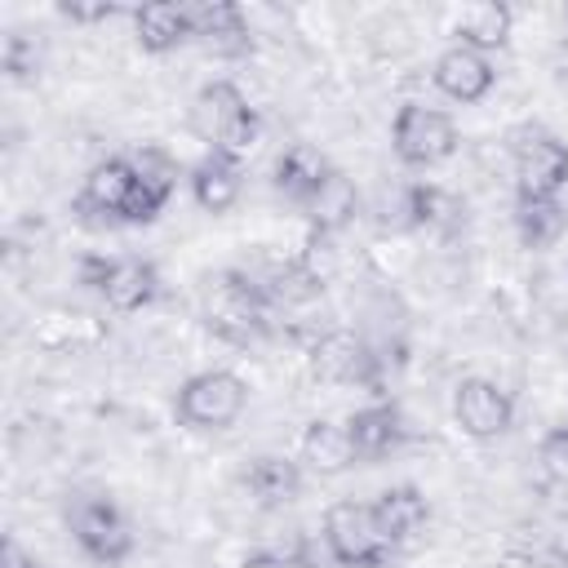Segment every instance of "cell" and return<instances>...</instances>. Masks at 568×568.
I'll use <instances>...</instances> for the list:
<instances>
[{
  "label": "cell",
  "instance_id": "15",
  "mask_svg": "<svg viewBox=\"0 0 568 568\" xmlns=\"http://www.w3.org/2000/svg\"><path fill=\"white\" fill-rule=\"evenodd\" d=\"M240 488L248 493V501H253L257 510H284V506H293V501L302 497L306 475H302V466H297L293 457H284V453H257V457L244 462Z\"/></svg>",
  "mask_w": 568,
  "mask_h": 568
},
{
  "label": "cell",
  "instance_id": "6",
  "mask_svg": "<svg viewBox=\"0 0 568 568\" xmlns=\"http://www.w3.org/2000/svg\"><path fill=\"white\" fill-rule=\"evenodd\" d=\"M80 284L93 288L111 311H146L160 297V266L151 257H106V253H84L75 262Z\"/></svg>",
  "mask_w": 568,
  "mask_h": 568
},
{
  "label": "cell",
  "instance_id": "8",
  "mask_svg": "<svg viewBox=\"0 0 568 568\" xmlns=\"http://www.w3.org/2000/svg\"><path fill=\"white\" fill-rule=\"evenodd\" d=\"M311 368L315 377L333 386H364L382 399V355L351 328H328L311 342Z\"/></svg>",
  "mask_w": 568,
  "mask_h": 568
},
{
  "label": "cell",
  "instance_id": "9",
  "mask_svg": "<svg viewBox=\"0 0 568 568\" xmlns=\"http://www.w3.org/2000/svg\"><path fill=\"white\" fill-rule=\"evenodd\" d=\"M133 182H138L133 160L129 155H106L84 173V182H80V191L71 200V213L84 226H124V213H129V200H133Z\"/></svg>",
  "mask_w": 568,
  "mask_h": 568
},
{
  "label": "cell",
  "instance_id": "23",
  "mask_svg": "<svg viewBox=\"0 0 568 568\" xmlns=\"http://www.w3.org/2000/svg\"><path fill=\"white\" fill-rule=\"evenodd\" d=\"M510 27H515V13H510V4H501V0L466 4V9L457 13V22H453L457 44H466V49H475V53H484V58L497 53V49H506Z\"/></svg>",
  "mask_w": 568,
  "mask_h": 568
},
{
  "label": "cell",
  "instance_id": "19",
  "mask_svg": "<svg viewBox=\"0 0 568 568\" xmlns=\"http://www.w3.org/2000/svg\"><path fill=\"white\" fill-rule=\"evenodd\" d=\"M129 18H133V40H138L146 53H173V49H182L186 40H195L191 4H178V0H146V4H133Z\"/></svg>",
  "mask_w": 568,
  "mask_h": 568
},
{
  "label": "cell",
  "instance_id": "29",
  "mask_svg": "<svg viewBox=\"0 0 568 568\" xmlns=\"http://www.w3.org/2000/svg\"><path fill=\"white\" fill-rule=\"evenodd\" d=\"M555 541H559V564H568V515L559 519V537Z\"/></svg>",
  "mask_w": 568,
  "mask_h": 568
},
{
  "label": "cell",
  "instance_id": "18",
  "mask_svg": "<svg viewBox=\"0 0 568 568\" xmlns=\"http://www.w3.org/2000/svg\"><path fill=\"white\" fill-rule=\"evenodd\" d=\"M373 515H377V528L386 532V541L399 550H408L413 541H422L426 524H430V501L417 484H390L377 493L373 501Z\"/></svg>",
  "mask_w": 568,
  "mask_h": 568
},
{
  "label": "cell",
  "instance_id": "2",
  "mask_svg": "<svg viewBox=\"0 0 568 568\" xmlns=\"http://www.w3.org/2000/svg\"><path fill=\"white\" fill-rule=\"evenodd\" d=\"M191 129L209 142V151L226 160H248L262 138V115L235 80H209L191 102Z\"/></svg>",
  "mask_w": 568,
  "mask_h": 568
},
{
  "label": "cell",
  "instance_id": "17",
  "mask_svg": "<svg viewBox=\"0 0 568 568\" xmlns=\"http://www.w3.org/2000/svg\"><path fill=\"white\" fill-rule=\"evenodd\" d=\"M430 80H435V89H439L444 98H453V102H462V106H475V102H484V98L493 93L497 71H493V62H488L484 53H475V49H466V44H448V49L435 58Z\"/></svg>",
  "mask_w": 568,
  "mask_h": 568
},
{
  "label": "cell",
  "instance_id": "3",
  "mask_svg": "<svg viewBox=\"0 0 568 568\" xmlns=\"http://www.w3.org/2000/svg\"><path fill=\"white\" fill-rule=\"evenodd\" d=\"M62 524H67L75 550L98 568H120L138 546L124 510L106 493H67Z\"/></svg>",
  "mask_w": 568,
  "mask_h": 568
},
{
  "label": "cell",
  "instance_id": "5",
  "mask_svg": "<svg viewBox=\"0 0 568 568\" xmlns=\"http://www.w3.org/2000/svg\"><path fill=\"white\" fill-rule=\"evenodd\" d=\"M324 546L337 568H386L395 559V546L377 528L373 501L342 497L324 510Z\"/></svg>",
  "mask_w": 568,
  "mask_h": 568
},
{
  "label": "cell",
  "instance_id": "22",
  "mask_svg": "<svg viewBox=\"0 0 568 568\" xmlns=\"http://www.w3.org/2000/svg\"><path fill=\"white\" fill-rule=\"evenodd\" d=\"M186 182H191V200H195L204 213H226V209L240 200V186H244L240 160H226V155H217V151H209L204 160H195L191 173H186Z\"/></svg>",
  "mask_w": 568,
  "mask_h": 568
},
{
  "label": "cell",
  "instance_id": "13",
  "mask_svg": "<svg viewBox=\"0 0 568 568\" xmlns=\"http://www.w3.org/2000/svg\"><path fill=\"white\" fill-rule=\"evenodd\" d=\"M129 160H133L138 182H133V200H129L124 226H151L164 213V204L173 200L182 169L164 146H138V151H129Z\"/></svg>",
  "mask_w": 568,
  "mask_h": 568
},
{
  "label": "cell",
  "instance_id": "16",
  "mask_svg": "<svg viewBox=\"0 0 568 568\" xmlns=\"http://www.w3.org/2000/svg\"><path fill=\"white\" fill-rule=\"evenodd\" d=\"M191 27H195V40L213 58H222V62H235V58H248L253 53V27H248L244 9L231 4V0L191 4Z\"/></svg>",
  "mask_w": 568,
  "mask_h": 568
},
{
  "label": "cell",
  "instance_id": "27",
  "mask_svg": "<svg viewBox=\"0 0 568 568\" xmlns=\"http://www.w3.org/2000/svg\"><path fill=\"white\" fill-rule=\"evenodd\" d=\"M58 13H62L67 22H106V18L124 13V4H115V0H93V4L67 0V4H58Z\"/></svg>",
  "mask_w": 568,
  "mask_h": 568
},
{
  "label": "cell",
  "instance_id": "12",
  "mask_svg": "<svg viewBox=\"0 0 568 568\" xmlns=\"http://www.w3.org/2000/svg\"><path fill=\"white\" fill-rule=\"evenodd\" d=\"M342 422H346V435H351V448H355V462H359V466H377V462L395 457V453L413 439L404 408H399L395 399H386V395L359 404V408L346 413Z\"/></svg>",
  "mask_w": 568,
  "mask_h": 568
},
{
  "label": "cell",
  "instance_id": "7",
  "mask_svg": "<svg viewBox=\"0 0 568 568\" xmlns=\"http://www.w3.org/2000/svg\"><path fill=\"white\" fill-rule=\"evenodd\" d=\"M457 124L448 111L426 106V102H404L390 120V151L399 155V164L408 169H435L444 160H453L457 151Z\"/></svg>",
  "mask_w": 568,
  "mask_h": 568
},
{
  "label": "cell",
  "instance_id": "30",
  "mask_svg": "<svg viewBox=\"0 0 568 568\" xmlns=\"http://www.w3.org/2000/svg\"><path fill=\"white\" fill-rule=\"evenodd\" d=\"M555 568H568V564H555Z\"/></svg>",
  "mask_w": 568,
  "mask_h": 568
},
{
  "label": "cell",
  "instance_id": "4",
  "mask_svg": "<svg viewBox=\"0 0 568 568\" xmlns=\"http://www.w3.org/2000/svg\"><path fill=\"white\" fill-rule=\"evenodd\" d=\"M248 408V382L231 368H204L191 373L178 395H173V413L186 430L213 435V430H231Z\"/></svg>",
  "mask_w": 568,
  "mask_h": 568
},
{
  "label": "cell",
  "instance_id": "25",
  "mask_svg": "<svg viewBox=\"0 0 568 568\" xmlns=\"http://www.w3.org/2000/svg\"><path fill=\"white\" fill-rule=\"evenodd\" d=\"M537 466L555 488H568V426H550L537 439Z\"/></svg>",
  "mask_w": 568,
  "mask_h": 568
},
{
  "label": "cell",
  "instance_id": "14",
  "mask_svg": "<svg viewBox=\"0 0 568 568\" xmlns=\"http://www.w3.org/2000/svg\"><path fill=\"white\" fill-rule=\"evenodd\" d=\"M333 178H337V169L328 164V155L315 151V146H306V142H288V146L275 155V164H271V186H275V195H284L288 204H297V209H306V213H311V204L328 191Z\"/></svg>",
  "mask_w": 568,
  "mask_h": 568
},
{
  "label": "cell",
  "instance_id": "24",
  "mask_svg": "<svg viewBox=\"0 0 568 568\" xmlns=\"http://www.w3.org/2000/svg\"><path fill=\"white\" fill-rule=\"evenodd\" d=\"M302 462L315 470V475H342L355 462V448H351V435H346V422H333V417H311L306 430H302Z\"/></svg>",
  "mask_w": 568,
  "mask_h": 568
},
{
  "label": "cell",
  "instance_id": "10",
  "mask_svg": "<svg viewBox=\"0 0 568 568\" xmlns=\"http://www.w3.org/2000/svg\"><path fill=\"white\" fill-rule=\"evenodd\" d=\"M515 195H559L568 186V142L550 129H524L510 142Z\"/></svg>",
  "mask_w": 568,
  "mask_h": 568
},
{
  "label": "cell",
  "instance_id": "31",
  "mask_svg": "<svg viewBox=\"0 0 568 568\" xmlns=\"http://www.w3.org/2000/svg\"><path fill=\"white\" fill-rule=\"evenodd\" d=\"M564 18H568V9H564Z\"/></svg>",
  "mask_w": 568,
  "mask_h": 568
},
{
  "label": "cell",
  "instance_id": "28",
  "mask_svg": "<svg viewBox=\"0 0 568 568\" xmlns=\"http://www.w3.org/2000/svg\"><path fill=\"white\" fill-rule=\"evenodd\" d=\"M0 568H40V559L13 532H4V541H0Z\"/></svg>",
  "mask_w": 568,
  "mask_h": 568
},
{
  "label": "cell",
  "instance_id": "21",
  "mask_svg": "<svg viewBox=\"0 0 568 568\" xmlns=\"http://www.w3.org/2000/svg\"><path fill=\"white\" fill-rule=\"evenodd\" d=\"M515 235L524 248L546 253L568 235V209L559 195H515Z\"/></svg>",
  "mask_w": 568,
  "mask_h": 568
},
{
  "label": "cell",
  "instance_id": "1",
  "mask_svg": "<svg viewBox=\"0 0 568 568\" xmlns=\"http://www.w3.org/2000/svg\"><path fill=\"white\" fill-rule=\"evenodd\" d=\"M271 293L266 284H257L248 271L222 266L204 280L200 288V320L213 337H222L226 346H253L271 333Z\"/></svg>",
  "mask_w": 568,
  "mask_h": 568
},
{
  "label": "cell",
  "instance_id": "26",
  "mask_svg": "<svg viewBox=\"0 0 568 568\" xmlns=\"http://www.w3.org/2000/svg\"><path fill=\"white\" fill-rule=\"evenodd\" d=\"M0 62H4V75L18 80V84L40 75V49H36V40H27L22 31H9V36H4V53H0Z\"/></svg>",
  "mask_w": 568,
  "mask_h": 568
},
{
  "label": "cell",
  "instance_id": "20",
  "mask_svg": "<svg viewBox=\"0 0 568 568\" xmlns=\"http://www.w3.org/2000/svg\"><path fill=\"white\" fill-rule=\"evenodd\" d=\"M404 213H408V222L422 226V231L453 235V231H462V222H466V200H462L457 191H448V186L422 178V182H408V186H404Z\"/></svg>",
  "mask_w": 568,
  "mask_h": 568
},
{
  "label": "cell",
  "instance_id": "11",
  "mask_svg": "<svg viewBox=\"0 0 568 568\" xmlns=\"http://www.w3.org/2000/svg\"><path fill=\"white\" fill-rule=\"evenodd\" d=\"M453 422L470 439H497L515 426V399L501 382L470 373L453 386Z\"/></svg>",
  "mask_w": 568,
  "mask_h": 568
}]
</instances>
